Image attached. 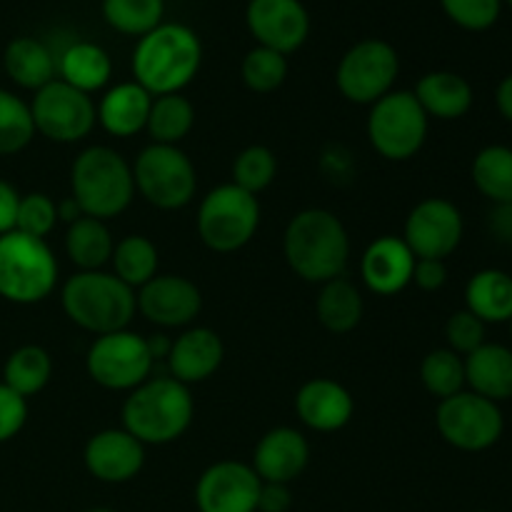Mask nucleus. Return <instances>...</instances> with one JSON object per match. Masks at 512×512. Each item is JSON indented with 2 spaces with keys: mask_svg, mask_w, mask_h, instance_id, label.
Masks as SVG:
<instances>
[{
  "mask_svg": "<svg viewBox=\"0 0 512 512\" xmlns=\"http://www.w3.org/2000/svg\"><path fill=\"white\" fill-rule=\"evenodd\" d=\"M465 223L455 203L445 198H425L405 218L403 240L415 258L445 260L463 243Z\"/></svg>",
  "mask_w": 512,
  "mask_h": 512,
  "instance_id": "nucleus-14",
  "label": "nucleus"
},
{
  "mask_svg": "<svg viewBox=\"0 0 512 512\" xmlns=\"http://www.w3.org/2000/svg\"><path fill=\"white\" fill-rule=\"evenodd\" d=\"M148 345H150V353H153V358L160 360V358H168L173 340H168L165 335H153V338H148Z\"/></svg>",
  "mask_w": 512,
  "mask_h": 512,
  "instance_id": "nucleus-50",
  "label": "nucleus"
},
{
  "mask_svg": "<svg viewBox=\"0 0 512 512\" xmlns=\"http://www.w3.org/2000/svg\"><path fill=\"white\" fill-rule=\"evenodd\" d=\"M283 253L298 278L323 285L345 275L350 260V235L343 220L330 210H300L285 228Z\"/></svg>",
  "mask_w": 512,
  "mask_h": 512,
  "instance_id": "nucleus-1",
  "label": "nucleus"
},
{
  "mask_svg": "<svg viewBox=\"0 0 512 512\" xmlns=\"http://www.w3.org/2000/svg\"><path fill=\"white\" fill-rule=\"evenodd\" d=\"M165 0H103V18L123 35L143 38L163 23Z\"/></svg>",
  "mask_w": 512,
  "mask_h": 512,
  "instance_id": "nucleus-35",
  "label": "nucleus"
},
{
  "mask_svg": "<svg viewBox=\"0 0 512 512\" xmlns=\"http://www.w3.org/2000/svg\"><path fill=\"white\" fill-rule=\"evenodd\" d=\"M465 385L493 403L512 398V348L483 343L465 355Z\"/></svg>",
  "mask_w": 512,
  "mask_h": 512,
  "instance_id": "nucleus-25",
  "label": "nucleus"
},
{
  "mask_svg": "<svg viewBox=\"0 0 512 512\" xmlns=\"http://www.w3.org/2000/svg\"><path fill=\"white\" fill-rule=\"evenodd\" d=\"M508 3H510V8H512V0H508Z\"/></svg>",
  "mask_w": 512,
  "mask_h": 512,
  "instance_id": "nucleus-53",
  "label": "nucleus"
},
{
  "mask_svg": "<svg viewBox=\"0 0 512 512\" xmlns=\"http://www.w3.org/2000/svg\"><path fill=\"white\" fill-rule=\"evenodd\" d=\"M203 45L183 23H160L138 40L133 50V80L153 98L180 93L198 75Z\"/></svg>",
  "mask_w": 512,
  "mask_h": 512,
  "instance_id": "nucleus-2",
  "label": "nucleus"
},
{
  "mask_svg": "<svg viewBox=\"0 0 512 512\" xmlns=\"http://www.w3.org/2000/svg\"><path fill=\"white\" fill-rule=\"evenodd\" d=\"M420 380L435 398L445 400L465 390V358L450 348L430 350L420 363Z\"/></svg>",
  "mask_w": 512,
  "mask_h": 512,
  "instance_id": "nucleus-36",
  "label": "nucleus"
},
{
  "mask_svg": "<svg viewBox=\"0 0 512 512\" xmlns=\"http://www.w3.org/2000/svg\"><path fill=\"white\" fill-rule=\"evenodd\" d=\"M293 508V493L290 485L263 483L258 495V512H288Z\"/></svg>",
  "mask_w": 512,
  "mask_h": 512,
  "instance_id": "nucleus-45",
  "label": "nucleus"
},
{
  "mask_svg": "<svg viewBox=\"0 0 512 512\" xmlns=\"http://www.w3.org/2000/svg\"><path fill=\"white\" fill-rule=\"evenodd\" d=\"M430 118L410 90H390L370 105L368 140L375 153L393 163L415 158L428 140Z\"/></svg>",
  "mask_w": 512,
  "mask_h": 512,
  "instance_id": "nucleus-8",
  "label": "nucleus"
},
{
  "mask_svg": "<svg viewBox=\"0 0 512 512\" xmlns=\"http://www.w3.org/2000/svg\"><path fill=\"white\" fill-rule=\"evenodd\" d=\"M493 230L500 240H508V243H512V203L495 205Z\"/></svg>",
  "mask_w": 512,
  "mask_h": 512,
  "instance_id": "nucleus-47",
  "label": "nucleus"
},
{
  "mask_svg": "<svg viewBox=\"0 0 512 512\" xmlns=\"http://www.w3.org/2000/svg\"><path fill=\"white\" fill-rule=\"evenodd\" d=\"M78 218H83V210H80V205L75 203V198L70 195V198L60 200L58 203V220H65V223H75Z\"/></svg>",
  "mask_w": 512,
  "mask_h": 512,
  "instance_id": "nucleus-49",
  "label": "nucleus"
},
{
  "mask_svg": "<svg viewBox=\"0 0 512 512\" xmlns=\"http://www.w3.org/2000/svg\"><path fill=\"white\" fill-rule=\"evenodd\" d=\"M295 413L300 423L315 433H335L353 420L355 400L345 385L330 378H313L300 385L295 395Z\"/></svg>",
  "mask_w": 512,
  "mask_h": 512,
  "instance_id": "nucleus-21",
  "label": "nucleus"
},
{
  "mask_svg": "<svg viewBox=\"0 0 512 512\" xmlns=\"http://www.w3.org/2000/svg\"><path fill=\"white\" fill-rule=\"evenodd\" d=\"M445 340L448 348L458 355H470L485 343V323L475 318L470 310H458L445 323Z\"/></svg>",
  "mask_w": 512,
  "mask_h": 512,
  "instance_id": "nucleus-42",
  "label": "nucleus"
},
{
  "mask_svg": "<svg viewBox=\"0 0 512 512\" xmlns=\"http://www.w3.org/2000/svg\"><path fill=\"white\" fill-rule=\"evenodd\" d=\"M58 78L90 95L103 90L113 78V60L108 50L90 40H75L58 55Z\"/></svg>",
  "mask_w": 512,
  "mask_h": 512,
  "instance_id": "nucleus-27",
  "label": "nucleus"
},
{
  "mask_svg": "<svg viewBox=\"0 0 512 512\" xmlns=\"http://www.w3.org/2000/svg\"><path fill=\"white\" fill-rule=\"evenodd\" d=\"M85 512H115V510H110V508H93V510H85Z\"/></svg>",
  "mask_w": 512,
  "mask_h": 512,
  "instance_id": "nucleus-51",
  "label": "nucleus"
},
{
  "mask_svg": "<svg viewBox=\"0 0 512 512\" xmlns=\"http://www.w3.org/2000/svg\"><path fill=\"white\" fill-rule=\"evenodd\" d=\"M465 310L490 323L512 320V275L498 268H485L475 273L465 285Z\"/></svg>",
  "mask_w": 512,
  "mask_h": 512,
  "instance_id": "nucleus-28",
  "label": "nucleus"
},
{
  "mask_svg": "<svg viewBox=\"0 0 512 512\" xmlns=\"http://www.w3.org/2000/svg\"><path fill=\"white\" fill-rule=\"evenodd\" d=\"M35 138L30 103L10 90H0V155H15Z\"/></svg>",
  "mask_w": 512,
  "mask_h": 512,
  "instance_id": "nucleus-37",
  "label": "nucleus"
},
{
  "mask_svg": "<svg viewBox=\"0 0 512 512\" xmlns=\"http://www.w3.org/2000/svg\"><path fill=\"white\" fill-rule=\"evenodd\" d=\"M115 240L105 220L83 215L68 225L65 233V253L78 270H103L110 263Z\"/></svg>",
  "mask_w": 512,
  "mask_h": 512,
  "instance_id": "nucleus-30",
  "label": "nucleus"
},
{
  "mask_svg": "<svg viewBox=\"0 0 512 512\" xmlns=\"http://www.w3.org/2000/svg\"><path fill=\"white\" fill-rule=\"evenodd\" d=\"M155 358L148 338L133 330L98 335L85 355V370L90 380L105 390H135L153 373Z\"/></svg>",
  "mask_w": 512,
  "mask_h": 512,
  "instance_id": "nucleus-11",
  "label": "nucleus"
},
{
  "mask_svg": "<svg viewBox=\"0 0 512 512\" xmlns=\"http://www.w3.org/2000/svg\"><path fill=\"white\" fill-rule=\"evenodd\" d=\"M60 305L70 323L98 335L128 330L138 313L135 290L105 270H78L65 280Z\"/></svg>",
  "mask_w": 512,
  "mask_h": 512,
  "instance_id": "nucleus-4",
  "label": "nucleus"
},
{
  "mask_svg": "<svg viewBox=\"0 0 512 512\" xmlns=\"http://www.w3.org/2000/svg\"><path fill=\"white\" fill-rule=\"evenodd\" d=\"M83 463L100 483L120 485L138 478L145 465V445L125 428H108L85 443Z\"/></svg>",
  "mask_w": 512,
  "mask_h": 512,
  "instance_id": "nucleus-18",
  "label": "nucleus"
},
{
  "mask_svg": "<svg viewBox=\"0 0 512 512\" xmlns=\"http://www.w3.org/2000/svg\"><path fill=\"white\" fill-rule=\"evenodd\" d=\"M475 512H488V510H475Z\"/></svg>",
  "mask_w": 512,
  "mask_h": 512,
  "instance_id": "nucleus-52",
  "label": "nucleus"
},
{
  "mask_svg": "<svg viewBox=\"0 0 512 512\" xmlns=\"http://www.w3.org/2000/svg\"><path fill=\"white\" fill-rule=\"evenodd\" d=\"M413 95L418 98L420 108L428 118L435 120H458L468 115L473 108V85L458 73L450 70H433L425 73L415 85Z\"/></svg>",
  "mask_w": 512,
  "mask_h": 512,
  "instance_id": "nucleus-24",
  "label": "nucleus"
},
{
  "mask_svg": "<svg viewBox=\"0 0 512 512\" xmlns=\"http://www.w3.org/2000/svg\"><path fill=\"white\" fill-rule=\"evenodd\" d=\"M435 425L440 438L463 453H483L493 448L505 430L500 405L473 390H460L440 400L435 410Z\"/></svg>",
  "mask_w": 512,
  "mask_h": 512,
  "instance_id": "nucleus-10",
  "label": "nucleus"
},
{
  "mask_svg": "<svg viewBox=\"0 0 512 512\" xmlns=\"http://www.w3.org/2000/svg\"><path fill=\"white\" fill-rule=\"evenodd\" d=\"M58 258L43 238L0 235V298L15 305H35L58 285Z\"/></svg>",
  "mask_w": 512,
  "mask_h": 512,
  "instance_id": "nucleus-6",
  "label": "nucleus"
},
{
  "mask_svg": "<svg viewBox=\"0 0 512 512\" xmlns=\"http://www.w3.org/2000/svg\"><path fill=\"white\" fill-rule=\"evenodd\" d=\"M495 103H498L500 115H503L508 123H512V73L508 78L500 80L498 90H495Z\"/></svg>",
  "mask_w": 512,
  "mask_h": 512,
  "instance_id": "nucleus-48",
  "label": "nucleus"
},
{
  "mask_svg": "<svg viewBox=\"0 0 512 512\" xmlns=\"http://www.w3.org/2000/svg\"><path fill=\"white\" fill-rule=\"evenodd\" d=\"M138 313L158 328H188L203 310L200 288L185 275H155L135 290Z\"/></svg>",
  "mask_w": 512,
  "mask_h": 512,
  "instance_id": "nucleus-16",
  "label": "nucleus"
},
{
  "mask_svg": "<svg viewBox=\"0 0 512 512\" xmlns=\"http://www.w3.org/2000/svg\"><path fill=\"white\" fill-rule=\"evenodd\" d=\"M510 323H512V320H510Z\"/></svg>",
  "mask_w": 512,
  "mask_h": 512,
  "instance_id": "nucleus-54",
  "label": "nucleus"
},
{
  "mask_svg": "<svg viewBox=\"0 0 512 512\" xmlns=\"http://www.w3.org/2000/svg\"><path fill=\"white\" fill-rule=\"evenodd\" d=\"M70 190L83 215L118 218L135 198L133 165L108 145H90L70 168Z\"/></svg>",
  "mask_w": 512,
  "mask_h": 512,
  "instance_id": "nucleus-5",
  "label": "nucleus"
},
{
  "mask_svg": "<svg viewBox=\"0 0 512 512\" xmlns=\"http://www.w3.org/2000/svg\"><path fill=\"white\" fill-rule=\"evenodd\" d=\"M3 68L15 85L25 90H40L58 78V55L38 38L10 40L3 53Z\"/></svg>",
  "mask_w": 512,
  "mask_h": 512,
  "instance_id": "nucleus-26",
  "label": "nucleus"
},
{
  "mask_svg": "<svg viewBox=\"0 0 512 512\" xmlns=\"http://www.w3.org/2000/svg\"><path fill=\"white\" fill-rule=\"evenodd\" d=\"M58 223V203L45 193L20 195L15 230L33 238H48Z\"/></svg>",
  "mask_w": 512,
  "mask_h": 512,
  "instance_id": "nucleus-40",
  "label": "nucleus"
},
{
  "mask_svg": "<svg viewBox=\"0 0 512 512\" xmlns=\"http://www.w3.org/2000/svg\"><path fill=\"white\" fill-rule=\"evenodd\" d=\"M195 125V108L183 93L158 95L150 105L145 130L158 145H180Z\"/></svg>",
  "mask_w": 512,
  "mask_h": 512,
  "instance_id": "nucleus-31",
  "label": "nucleus"
},
{
  "mask_svg": "<svg viewBox=\"0 0 512 512\" xmlns=\"http://www.w3.org/2000/svg\"><path fill=\"white\" fill-rule=\"evenodd\" d=\"M400 73V58L390 43L368 38L348 48L335 70L340 95L355 105H373L393 90Z\"/></svg>",
  "mask_w": 512,
  "mask_h": 512,
  "instance_id": "nucleus-12",
  "label": "nucleus"
},
{
  "mask_svg": "<svg viewBox=\"0 0 512 512\" xmlns=\"http://www.w3.org/2000/svg\"><path fill=\"white\" fill-rule=\"evenodd\" d=\"M365 303L358 285L350 283L348 278H333L320 285V293L315 298V315L320 325L335 335H345L355 330L363 320Z\"/></svg>",
  "mask_w": 512,
  "mask_h": 512,
  "instance_id": "nucleus-29",
  "label": "nucleus"
},
{
  "mask_svg": "<svg viewBox=\"0 0 512 512\" xmlns=\"http://www.w3.org/2000/svg\"><path fill=\"white\" fill-rule=\"evenodd\" d=\"M240 73H243V83L253 93H275L285 83V78H288V55L258 45V48H253L243 58Z\"/></svg>",
  "mask_w": 512,
  "mask_h": 512,
  "instance_id": "nucleus-39",
  "label": "nucleus"
},
{
  "mask_svg": "<svg viewBox=\"0 0 512 512\" xmlns=\"http://www.w3.org/2000/svg\"><path fill=\"white\" fill-rule=\"evenodd\" d=\"M28 420V400L0 383V445L13 440Z\"/></svg>",
  "mask_w": 512,
  "mask_h": 512,
  "instance_id": "nucleus-43",
  "label": "nucleus"
},
{
  "mask_svg": "<svg viewBox=\"0 0 512 512\" xmlns=\"http://www.w3.org/2000/svg\"><path fill=\"white\" fill-rule=\"evenodd\" d=\"M225 358V345L220 335L210 328H188L173 340L168 353L170 378L183 385L205 383L218 373Z\"/></svg>",
  "mask_w": 512,
  "mask_h": 512,
  "instance_id": "nucleus-22",
  "label": "nucleus"
},
{
  "mask_svg": "<svg viewBox=\"0 0 512 512\" xmlns=\"http://www.w3.org/2000/svg\"><path fill=\"white\" fill-rule=\"evenodd\" d=\"M473 183L495 205L512 203V148L488 145L473 160Z\"/></svg>",
  "mask_w": 512,
  "mask_h": 512,
  "instance_id": "nucleus-33",
  "label": "nucleus"
},
{
  "mask_svg": "<svg viewBox=\"0 0 512 512\" xmlns=\"http://www.w3.org/2000/svg\"><path fill=\"white\" fill-rule=\"evenodd\" d=\"M135 190L158 210H180L193 203L198 173L180 145L150 143L133 163Z\"/></svg>",
  "mask_w": 512,
  "mask_h": 512,
  "instance_id": "nucleus-9",
  "label": "nucleus"
},
{
  "mask_svg": "<svg viewBox=\"0 0 512 512\" xmlns=\"http://www.w3.org/2000/svg\"><path fill=\"white\" fill-rule=\"evenodd\" d=\"M195 403L188 385L175 378H148L123 403V428L143 445H168L188 433Z\"/></svg>",
  "mask_w": 512,
  "mask_h": 512,
  "instance_id": "nucleus-3",
  "label": "nucleus"
},
{
  "mask_svg": "<svg viewBox=\"0 0 512 512\" xmlns=\"http://www.w3.org/2000/svg\"><path fill=\"white\" fill-rule=\"evenodd\" d=\"M150 105H153V95L135 80H128V83H118L105 90L100 103L95 105V113L105 133L113 138H133L140 130H145Z\"/></svg>",
  "mask_w": 512,
  "mask_h": 512,
  "instance_id": "nucleus-23",
  "label": "nucleus"
},
{
  "mask_svg": "<svg viewBox=\"0 0 512 512\" xmlns=\"http://www.w3.org/2000/svg\"><path fill=\"white\" fill-rule=\"evenodd\" d=\"M278 175V158L268 145H248L233 160V185L255 195L270 188Z\"/></svg>",
  "mask_w": 512,
  "mask_h": 512,
  "instance_id": "nucleus-38",
  "label": "nucleus"
},
{
  "mask_svg": "<svg viewBox=\"0 0 512 512\" xmlns=\"http://www.w3.org/2000/svg\"><path fill=\"white\" fill-rule=\"evenodd\" d=\"M415 260L418 258L403 238L383 235L365 248L360 258V278L370 293L390 298V295L403 293L413 283Z\"/></svg>",
  "mask_w": 512,
  "mask_h": 512,
  "instance_id": "nucleus-19",
  "label": "nucleus"
},
{
  "mask_svg": "<svg viewBox=\"0 0 512 512\" xmlns=\"http://www.w3.org/2000/svg\"><path fill=\"white\" fill-rule=\"evenodd\" d=\"M310 463V445L300 430L280 425L258 440L253 453V470L263 483L290 485L305 473Z\"/></svg>",
  "mask_w": 512,
  "mask_h": 512,
  "instance_id": "nucleus-20",
  "label": "nucleus"
},
{
  "mask_svg": "<svg viewBox=\"0 0 512 512\" xmlns=\"http://www.w3.org/2000/svg\"><path fill=\"white\" fill-rule=\"evenodd\" d=\"M113 275L133 290L143 288L158 275V248L145 235H125L113 250Z\"/></svg>",
  "mask_w": 512,
  "mask_h": 512,
  "instance_id": "nucleus-34",
  "label": "nucleus"
},
{
  "mask_svg": "<svg viewBox=\"0 0 512 512\" xmlns=\"http://www.w3.org/2000/svg\"><path fill=\"white\" fill-rule=\"evenodd\" d=\"M445 15L465 30H488L498 23L503 0H440Z\"/></svg>",
  "mask_w": 512,
  "mask_h": 512,
  "instance_id": "nucleus-41",
  "label": "nucleus"
},
{
  "mask_svg": "<svg viewBox=\"0 0 512 512\" xmlns=\"http://www.w3.org/2000/svg\"><path fill=\"white\" fill-rule=\"evenodd\" d=\"M30 115H33L35 133L65 145L88 138L98 123L93 98L75 90L73 85L63 83L60 78L35 90Z\"/></svg>",
  "mask_w": 512,
  "mask_h": 512,
  "instance_id": "nucleus-13",
  "label": "nucleus"
},
{
  "mask_svg": "<svg viewBox=\"0 0 512 512\" xmlns=\"http://www.w3.org/2000/svg\"><path fill=\"white\" fill-rule=\"evenodd\" d=\"M413 283L418 285L420 290H425V293H435V290L443 288V285L448 283V268H445V260H430V258L415 260Z\"/></svg>",
  "mask_w": 512,
  "mask_h": 512,
  "instance_id": "nucleus-44",
  "label": "nucleus"
},
{
  "mask_svg": "<svg viewBox=\"0 0 512 512\" xmlns=\"http://www.w3.org/2000/svg\"><path fill=\"white\" fill-rule=\"evenodd\" d=\"M50 375H53V360H50L48 350H43L40 345H23L5 360L3 383L28 400L30 395H38L50 383Z\"/></svg>",
  "mask_w": 512,
  "mask_h": 512,
  "instance_id": "nucleus-32",
  "label": "nucleus"
},
{
  "mask_svg": "<svg viewBox=\"0 0 512 512\" xmlns=\"http://www.w3.org/2000/svg\"><path fill=\"white\" fill-rule=\"evenodd\" d=\"M198 235L213 253H235L255 238L260 228V203L233 183L210 190L198 208Z\"/></svg>",
  "mask_w": 512,
  "mask_h": 512,
  "instance_id": "nucleus-7",
  "label": "nucleus"
},
{
  "mask_svg": "<svg viewBox=\"0 0 512 512\" xmlns=\"http://www.w3.org/2000/svg\"><path fill=\"white\" fill-rule=\"evenodd\" d=\"M260 485L253 465L220 460L198 478L195 505L200 512H258Z\"/></svg>",
  "mask_w": 512,
  "mask_h": 512,
  "instance_id": "nucleus-15",
  "label": "nucleus"
},
{
  "mask_svg": "<svg viewBox=\"0 0 512 512\" xmlns=\"http://www.w3.org/2000/svg\"><path fill=\"white\" fill-rule=\"evenodd\" d=\"M245 23L258 45L290 55L308 40L310 15L300 0H250Z\"/></svg>",
  "mask_w": 512,
  "mask_h": 512,
  "instance_id": "nucleus-17",
  "label": "nucleus"
},
{
  "mask_svg": "<svg viewBox=\"0 0 512 512\" xmlns=\"http://www.w3.org/2000/svg\"><path fill=\"white\" fill-rule=\"evenodd\" d=\"M18 205L20 193L8 183L0 180V235L15 230V220H18Z\"/></svg>",
  "mask_w": 512,
  "mask_h": 512,
  "instance_id": "nucleus-46",
  "label": "nucleus"
}]
</instances>
